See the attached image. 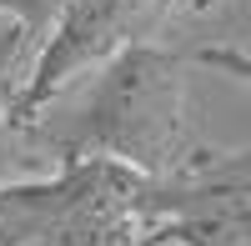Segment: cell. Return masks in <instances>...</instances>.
I'll return each instance as SVG.
<instances>
[{"label":"cell","mask_w":251,"mask_h":246,"mask_svg":"<svg viewBox=\"0 0 251 246\" xmlns=\"http://www.w3.org/2000/svg\"><path fill=\"white\" fill-rule=\"evenodd\" d=\"M186 66L191 55L166 50L156 40L126 46L91 75L66 121H30L40 151H50L55 161L106 156L141 176H171L201 146L191 131Z\"/></svg>","instance_id":"cell-1"},{"label":"cell","mask_w":251,"mask_h":246,"mask_svg":"<svg viewBox=\"0 0 251 246\" xmlns=\"http://www.w3.org/2000/svg\"><path fill=\"white\" fill-rule=\"evenodd\" d=\"M20 46H25V40H20L15 30L0 40V91H10V100H15V91H20V80H25V75L15 71V50H20Z\"/></svg>","instance_id":"cell-7"},{"label":"cell","mask_w":251,"mask_h":246,"mask_svg":"<svg viewBox=\"0 0 251 246\" xmlns=\"http://www.w3.org/2000/svg\"><path fill=\"white\" fill-rule=\"evenodd\" d=\"M161 20H166L161 0H66V10L55 15L50 35L30 55L25 80H20V91L10 100L15 116L30 126L80 75L100 71L111 55H121L126 46L146 40Z\"/></svg>","instance_id":"cell-3"},{"label":"cell","mask_w":251,"mask_h":246,"mask_svg":"<svg viewBox=\"0 0 251 246\" xmlns=\"http://www.w3.org/2000/svg\"><path fill=\"white\" fill-rule=\"evenodd\" d=\"M221 0H161V10L171 15V10H186V15H206V10H216Z\"/></svg>","instance_id":"cell-8"},{"label":"cell","mask_w":251,"mask_h":246,"mask_svg":"<svg viewBox=\"0 0 251 246\" xmlns=\"http://www.w3.org/2000/svg\"><path fill=\"white\" fill-rule=\"evenodd\" d=\"M20 146H35V131L15 116L10 91H0V186L15 181V156H20Z\"/></svg>","instance_id":"cell-5"},{"label":"cell","mask_w":251,"mask_h":246,"mask_svg":"<svg viewBox=\"0 0 251 246\" xmlns=\"http://www.w3.org/2000/svg\"><path fill=\"white\" fill-rule=\"evenodd\" d=\"M146 246H251V146H196L171 176H151Z\"/></svg>","instance_id":"cell-2"},{"label":"cell","mask_w":251,"mask_h":246,"mask_svg":"<svg viewBox=\"0 0 251 246\" xmlns=\"http://www.w3.org/2000/svg\"><path fill=\"white\" fill-rule=\"evenodd\" d=\"M60 10H66V0H0V20H10V30L30 46V55L40 50V40L50 35Z\"/></svg>","instance_id":"cell-4"},{"label":"cell","mask_w":251,"mask_h":246,"mask_svg":"<svg viewBox=\"0 0 251 246\" xmlns=\"http://www.w3.org/2000/svg\"><path fill=\"white\" fill-rule=\"evenodd\" d=\"M191 60L206 66V71H221V75L246 80V86H251V55L236 50V46H201V50H191Z\"/></svg>","instance_id":"cell-6"}]
</instances>
